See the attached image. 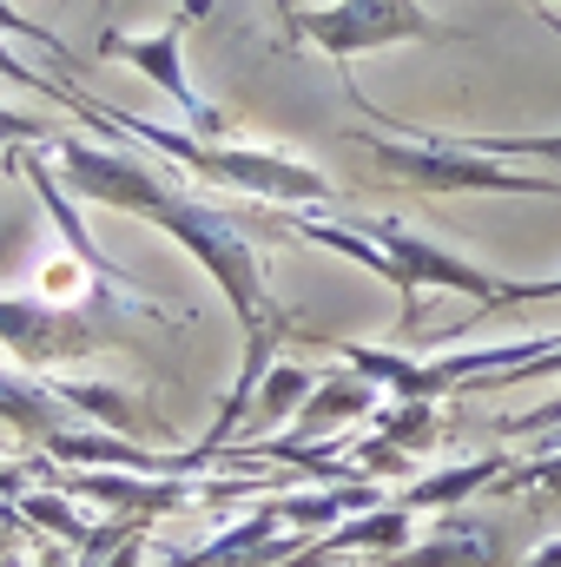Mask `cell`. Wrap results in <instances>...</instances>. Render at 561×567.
Wrapping results in <instances>:
<instances>
[{"label":"cell","instance_id":"obj_4","mask_svg":"<svg viewBox=\"0 0 561 567\" xmlns=\"http://www.w3.org/2000/svg\"><path fill=\"white\" fill-rule=\"evenodd\" d=\"M0 337H7L27 363H60V357H80V350L113 343L100 323H80V317L47 310V303H27V297H0Z\"/></svg>","mask_w":561,"mask_h":567},{"label":"cell","instance_id":"obj_8","mask_svg":"<svg viewBox=\"0 0 561 567\" xmlns=\"http://www.w3.org/2000/svg\"><path fill=\"white\" fill-rule=\"evenodd\" d=\"M178 40H185V20H178V27H172L165 40H152V47H145V40H120V53H133L140 66H152V80H159L165 93H178V100H185V106L198 113V100L185 93V80H178V66H172V53H178Z\"/></svg>","mask_w":561,"mask_h":567},{"label":"cell","instance_id":"obj_16","mask_svg":"<svg viewBox=\"0 0 561 567\" xmlns=\"http://www.w3.org/2000/svg\"><path fill=\"white\" fill-rule=\"evenodd\" d=\"M555 449H561V423H555Z\"/></svg>","mask_w":561,"mask_h":567},{"label":"cell","instance_id":"obj_9","mask_svg":"<svg viewBox=\"0 0 561 567\" xmlns=\"http://www.w3.org/2000/svg\"><path fill=\"white\" fill-rule=\"evenodd\" d=\"M0 423L27 429V435H53V403L40 396V390H27V383H13V377H0Z\"/></svg>","mask_w":561,"mask_h":567},{"label":"cell","instance_id":"obj_13","mask_svg":"<svg viewBox=\"0 0 561 567\" xmlns=\"http://www.w3.org/2000/svg\"><path fill=\"white\" fill-rule=\"evenodd\" d=\"M522 567H561V542H549V548H536V555H529Z\"/></svg>","mask_w":561,"mask_h":567},{"label":"cell","instance_id":"obj_3","mask_svg":"<svg viewBox=\"0 0 561 567\" xmlns=\"http://www.w3.org/2000/svg\"><path fill=\"white\" fill-rule=\"evenodd\" d=\"M377 165L397 172L404 185L422 192H561L555 178H509L502 165L462 158V152H404V145H377Z\"/></svg>","mask_w":561,"mask_h":567},{"label":"cell","instance_id":"obj_10","mask_svg":"<svg viewBox=\"0 0 561 567\" xmlns=\"http://www.w3.org/2000/svg\"><path fill=\"white\" fill-rule=\"evenodd\" d=\"M502 495H516V488H542V495H555L561 502V449L555 455H542V462H509V475L496 482Z\"/></svg>","mask_w":561,"mask_h":567},{"label":"cell","instance_id":"obj_2","mask_svg":"<svg viewBox=\"0 0 561 567\" xmlns=\"http://www.w3.org/2000/svg\"><path fill=\"white\" fill-rule=\"evenodd\" d=\"M152 145H165L172 158H185V165H198L205 178H225V185H252V192H265V198H330V185L310 172V165H284V158H258V152H198V145L185 140H165V133H152L140 126Z\"/></svg>","mask_w":561,"mask_h":567},{"label":"cell","instance_id":"obj_14","mask_svg":"<svg viewBox=\"0 0 561 567\" xmlns=\"http://www.w3.org/2000/svg\"><path fill=\"white\" fill-rule=\"evenodd\" d=\"M0 567H20V555H13V548H0Z\"/></svg>","mask_w":561,"mask_h":567},{"label":"cell","instance_id":"obj_12","mask_svg":"<svg viewBox=\"0 0 561 567\" xmlns=\"http://www.w3.org/2000/svg\"><path fill=\"white\" fill-rule=\"evenodd\" d=\"M140 548H145V535H126V542H120L100 567H140ZM86 567H93V561H86Z\"/></svg>","mask_w":561,"mask_h":567},{"label":"cell","instance_id":"obj_11","mask_svg":"<svg viewBox=\"0 0 561 567\" xmlns=\"http://www.w3.org/2000/svg\"><path fill=\"white\" fill-rule=\"evenodd\" d=\"M489 152H549V158H561V140H489Z\"/></svg>","mask_w":561,"mask_h":567},{"label":"cell","instance_id":"obj_15","mask_svg":"<svg viewBox=\"0 0 561 567\" xmlns=\"http://www.w3.org/2000/svg\"><path fill=\"white\" fill-rule=\"evenodd\" d=\"M278 7H284V13H290V0H278ZM290 27H297V13H290Z\"/></svg>","mask_w":561,"mask_h":567},{"label":"cell","instance_id":"obj_6","mask_svg":"<svg viewBox=\"0 0 561 567\" xmlns=\"http://www.w3.org/2000/svg\"><path fill=\"white\" fill-rule=\"evenodd\" d=\"M370 567H516L509 555V535L496 528V522H442L429 542L417 548H397V555H384V561Z\"/></svg>","mask_w":561,"mask_h":567},{"label":"cell","instance_id":"obj_5","mask_svg":"<svg viewBox=\"0 0 561 567\" xmlns=\"http://www.w3.org/2000/svg\"><path fill=\"white\" fill-rule=\"evenodd\" d=\"M297 27L317 33L330 53H364V47L422 33V13H417V0H344L337 13H310V20H297Z\"/></svg>","mask_w":561,"mask_h":567},{"label":"cell","instance_id":"obj_7","mask_svg":"<svg viewBox=\"0 0 561 567\" xmlns=\"http://www.w3.org/2000/svg\"><path fill=\"white\" fill-rule=\"evenodd\" d=\"M509 475V455H482V462H462V468H449V475H429V482H417L410 495H397L410 515L417 508H449V502H462V495H476V488H496Z\"/></svg>","mask_w":561,"mask_h":567},{"label":"cell","instance_id":"obj_1","mask_svg":"<svg viewBox=\"0 0 561 567\" xmlns=\"http://www.w3.org/2000/svg\"><path fill=\"white\" fill-rule=\"evenodd\" d=\"M60 158H67V172H73V185H80L86 198H106V205H120V212H140V218H152V225H165V231H172L185 251H198V265L225 284V297H232L238 323L252 330V357H245L238 396L225 403L218 429L205 435V449H218V442L232 435V423L245 416V403H252V383L272 370V343H278V337H272V330H278V317H272V303H265V278H258L252 231H245L238 218H225V212H205V205H192V198L165 192L152 172L126 165V158L86 152V145H60Z\"/></svg>","mask_w":561,"mask_h":567}]
</instances>
